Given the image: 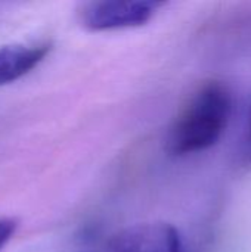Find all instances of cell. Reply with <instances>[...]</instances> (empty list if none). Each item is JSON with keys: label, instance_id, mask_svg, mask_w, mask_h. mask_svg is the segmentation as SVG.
Segmentation results:
<instances>
[{"label": "cell", "instance_id": "6da1fadb", "mask_svg": "<svg viewBox=\"0 0 251 252\" xmlns=\"http://www.w3.org/2000/svg\"><path fill=\"white\" fill-rule=\"evenodd\" d=\"M232 109L234 99L229 87L219 80L204 81L186 99L169 127L167 152L186 157L210 149L226 131Z\"/></svg>", "mask_w": 251, "mask_h": 252}, {"label": "cell", "instance_id": "7a4b0ae2", "mask_svg": "<svg viewBox=\"0 0 251 252\" xmlns=\"http://www.w3.org/2000/svg\"><path fill=\"white\" fill-rule=\"evenodd\" d=\"M154 0H96L83 3L80 24L90 31H109L141 27L163 6Z\"/></svg>", "mask_w": 251, "mask_h": 252}, {"label": "cell", "instance_id": "3957f363", "mask_svg": "<svg viewBox=\"0 0 251 252\" xmlns=\"http://www.w3.org/2000/svg\"><path fill=\"white\" fill-rule=\"evenodd\" d=\"M109 252H183L179 232L169 223L124 229L109 242Z\"/></svg>", "mask_w": 251, "mask_h": 252}, {"label": "cell", "instance_id": "277c9868", "mask_svg": "<svg viewBox=\"0 0 251 252\" xmlns=\"http://www.w3.org/2000/svg\"><path fill=\"white\" fill-rule=\"evenodd\" d=\"M50 44H7L0 47V86L16 81L34 69L49 53Z\"/></svg>", "mask_w": 251, "mask_h": 252}, {"label": "cell", "instance_id": "5b68a950", "mask_svg": "<svg viewBox=\"0 0 251 252\" xmlns=\"http://www.w3.org/2000/svg\"><path fill=\"white\" fill-rule=\"evenodd\" d=\"M16 226V220L13 219H0V251L13 236Z\"/></svg>", "mask_w": 251, "mask_h": 252}, {"label": "cell", "instance_id": "8992f818", "mask_svg": "<svg viewBox=\"0 0 251 252\" xmlns=\"http://www.w3.org/2000/svg\"><path fill=\"white\" fill-rule=\"evenodd\" d=\"M244 157L251 162V103L247 114V126H246V136H244Z\"/></svg>", "mask_w": 251, "mask_h": 252}]
</instances>
